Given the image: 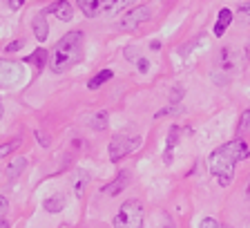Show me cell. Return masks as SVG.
Instances as JSON below:
<instances>
[{"instance_id": "6da1fadb", "label": "cell", "mask_w": 250, "mask_h": 228, "mask_svg": "<svg viewBox=\"0 0 250 228\" xmlns=\"http://www.w3.org/2000/svg\"><path fill=\"white\" fill-rule=\"evenodd\" d=\"M250 157V148L244 139H234L230 143H224L221 148L210 155L208 159V168L214 177H217L219 186H230L232 183V177H234V166L239 161L248 159Z\"/></svg>"}, {"instance_id": "7a4b0ae2", "label": "cell", "mask_w": 250, "mask_h": 228, "mask_svg": "<svg viewBox=\"0 0 250 228\" xmlns=\"http://www.w3.org/2000/svg\"><path fill=\"white\" fill-rule=\"evenodd\" d=\"M81 56H83V34L81 31H69L54 45L49 68H52L54 74H62L72 65H76L81 61Z\"/></svg>"}, {"instance_id": "3957f363", "label": "cell", "mask_w": 250, "mask_h": 228, "mask_svg": "<svg viewBox=\"0 0 250 228\" xmlns=\"http://www.w3.org/2000/svg\"><path fill=\"white\" fill-rule=\"evenodd\" d=\"M114 228H143V206L139 199H127L114 217Z\"/></svg>"}, {"instance_id": "277c9868", "label": "cell", "mask_w": 250, "mask_h": 228, "mask_svg": "<svg viewBox=\"0 0 250 228\" xmlns=\"http://www.w3.org/2000/svg\"><path fill=\"white\" fill-rule=\"evenodd\" d=\"M141 145V137H130V135H114L112 143H109V159L119 161L121 157L130 155Z\"/></svg>"}, {"instance_id": "5b68a950", "label": "cell", "mask_w": 250, "mask_h": 228, "mask_svg": "<svg viewBox=\"0 0 250 228\" xmlns=\"http://www.w3.org/2000/svg\"><path fill=\"white\" fill-rule=\"evenodd\" d=\"M152 18V9L150 7H136V9H127L123 14V18H121V29H136V27L141 25V23H146Z\"/></svg>"}, {"instance_id": "8992f818", "label": "cell", "mask_w": 250, "mask_h": 228, "mask_svg": "<svg viewBox=\"0 0 250 228\" xmlns=\"http://www.w3.org/2000/svg\"><path fill=\"white\" fill-rule=\"evenodd\" d=\"M22 76H25V72H22L21 63L0 61V85H14L22 81Z\"/></svg>"}, {"instance_id": "52a82bcc", "label": "cell", "mask_w": 250, "mask_h": 228, "mask_svg": "<svg viewBox=\"0 0 250 228\" xmlns=\"http://www.w3.org/2000/svg\"><path fill=\"white\" fill-rule=\"evenodd\" d=\"M45 14H54L58 18V21H65L69 23L74 18V7L69 5L67 0H56V2H52V5L45 9Z\"/></svg>"}, {"instance_id": "ba28073f", "label": "cell", "mask_w": 250, "mask_h": 228, "mask_svg": "<svg viewBox=\"0 0 250 228\" xmlns=\"http://www.w3.org/2000/svg\"><path fill=\"white\" fill-rule=\"evenodd\" d=\"M87 183H89L87 170H83V168L74 170V175H72V192H74V197H76V199H83Z\"/></svg>"}, {"instance_id": "9c48e42d", "label": "cell", "mask_w": 250, "mask_h": 228, "mask_svg": "<svg viewBox=\"0 0 250 228\" xmlns=\"http://www.w3.org/2000/svg\"><path fill=\"white\" fill-rule=\"evenodd\" d=\"M130 179H132V172L130 170H121L119 175H116L114 182L107 183V186L103 188V192H105V195H109V197H114V195H119V192L123 190L127 183H130Z\"/></svg>"}, {"instance_id": "30bf717a", "label": "cell", "mask_w": 250, "mask_h": 228, "mask_svg": "<svg viewBox=\"0 0 250 228\" xmlns=\"http://www.w3.org/2000/svg\"><path fill=\"white\" fill-rule=\"evenodd\" d=\"M81 11H83L87 18H96L99 14H103V5L105 0H76Z\"/></svg>"}, {"instance_id": "8fae6325", "label": "cell", "mask_w": 250, "mask_h": 228, "mask_svg": "<svg viewBox=\"0 0 250 228\" xmlns=\"http://www.w3.org/2000/svg\"><path fill=\"white\" fill-rule=\"evenodd\" d=\"M31 27H34V34H36L38 41L45 43L47 41V34H49V25H47L45 11H41V14L34 16V23H31Z\"/></svg>"}, {"instance_id": "7c38bea8", "label": "cell", "mask_w": 250, "mask_h": 228, "mask_svg": "<svg viewBox=\"0 0 250 228\" xmlns=\"http://www.w3.org/2000/svg\"><path fill=\"white\" fill-rule=\"evenodd\" d=\"M132 2H134V0H105L103 14L105 16H116V14H121L123 9H127Z\"/></svg>"}, {"instance_id": "4fadbf2b", "label": "cell", "mask_w": 250, "mask_h": 228, "mask_svg": "<svg viewBox=\"0 0 250 228\" xmlns=\"http://www.w3.org/2000/svg\"><path fill=\"white\" fill-rule=\"evenodd\" d=\"M230 23H232V11H230V9H221V11H219L217 25H214V36H224V31L230 27Z\"/></svg>"}, {"instance_id": "5bb4252c", "label": "cell", "mask_w": 250, "mask_h": 228, "mask_svg": "<svg viewBox=\"0 0 250 228\" xmlns=\"http://www.w3.org/2000/svg\"><path fill=\"white\" fill-rule=\"evenodd\" d=\"M112 76H114V74H112V69H103V72H99L94 78H89V81H87V88L89 90H99L101 85H105Z\"/></svg>"}, {"instance_id": "9a60e30c", "label": "cell", "mask_w": 250, "mask_h": 228, "mask_svg": "<svg viewBox=\"0 0 250 228\" xmlns=\"http://www.w3.org/2000/svg\"><path fill=\"white\" fill-rule=\"evenodd\" d=\"M25 166H27L25 157H16V159L11 161L9 166H7V177H9V179H16V177H18L22 170H25Z\"/></svg>"}, {"instance_id": "2e32d148", "label": "cell", "mask_w": 250, "mask_h": 228, "mask_svg": "<svg viewBox=\"0 0 250 228\" xmlns=\"http://www.w3.org/2000/svg\"><path fill=\"white\" fill-rule=\"evenodd\" d=\"M237 56H234V52L232 49H228V47H226V49H221V58H219V65H221V68L224 69H232V68H237Z\"/></svg>"}, {"instance_id": "e0dca14e", "label": "cell", "mask_w": 250, "mask_h": 228, "mask_svg": "<svg viewBox=\"0 0 250 228\" xmlns=\"http://www.w3.org/2000/svg\"><path fill=\"white\" fill-rule=\"evenodd\" d=\"M65 208V197L62 195H54V197L45 199V210L47 213H61Z\"/></svg>"}, {"instance_id": "ac0fdd59", "label": "cell", "mask_w": 250, "mask_h": 228, "mask_svg": "<svg viewBox=\"0 0 250 228\" xmlns=\"http://www.w3.org/2000/svg\"><path fill=\"white\" fill-rule=\"evenodd\" d=\"M87 125L92 130H105L107 128V112H96L94 116H89Z\"/></svg>"}, {"instance_id": "d6986e66", "label": "cell", "mask_w": 250, "mask_h": 228, "mask_svg": "<svg viewBox=\"0 0 250 228\" xmlns=\"http://www.w3.org/2000/svg\"><path fill=\"white\" fill-rule=\"evenodd\" d=\"M179 141V128L177 125H172L170 128V135H167V143H166V161L172 159V148H174V143Z\"/></svg>"}, {"instance_id": "ffe728a7", "label": "cell", "mask_w": 250, "mask_h": 228, "mask_svg": "<svg viewBox=\"0 0 250 228\" xmlns=\"http://www.w3.org/2000/svg\"><path fill=\"white\" fill-rule=\"evenodd\" d=\"M25 63H31V65H36V68H42V65H45V63H49V61H47V52H45V49H36L31 56H27Z\"/></svg>"}, {"instance_id": "44dd1931", "label": "cell", "mask_w": 250, "mask_h": 228, "mask_svg": "<svg viewBox=\"0 0 250 228\" xmlns=\"http://www.w3.org/2000/svg\"><path fill=\"white\" fill-rule=\"evenodd\" d=\"M18 145H21V139L9 141V143H2V145H0V159H2V157H7L9 152H14L16 148H18Z\"/></svg>"}, {"instance_id": "7402d4cb", "label": "cell", "mask_w": 250, "mask_h": 228, "mask_svg": "<svg viewBox=\"0 0 250 228\" xmlns=\"http://www.w3.org/2000/svg\"><path fill=\"white\" fill-rule=\"evenodd\" d=\"M239 132H246V130H250V110H246L244 114H241V121H239Z\"/></svg>"}, {"instance_id": "603a6c76", "label": "cell", "mask_w": 250, "mask_h": 228, "mask_svg": "<svg viewBox=\"0 0 250 228\" xmlns=\"http://www.w3.org/2000/svg\"><path fill=\"white\" fill-rule=\"evenodd\" d=\"M199 228H221V226H219L217 219H212V217H203V219H201V224H199Z\"/></svg>"}, {"instance_id": "cb8c5ba5", "label": "cell", "mask_w": 250, "mask_h": 228, "mask_svg": "<svg viewBox=\"0 0 250 228\" xmlns=\"http://www.w3.org/2000/svg\"><path fill=\"white\" fill-rule=\"evenodd\" d=\"M7 208H9V202H7L2 195H0V222H5V215H7Z\"/></svg>"}, {"instance_id": "d4e9b609", "label": "cell", "mask_w": 250, "mask_h": 228, "mask_svg": "<svg viewBox=\"0 0 250 228\" xmlns=\"http://www.w3.org/2000/svg\"><path fill=\"white\" fill-rule=\"evenodd\" d=\"M248 18H250V5H241L239 7V21L246 23Z\"/></svg>"}, {"instance_id": "484cf974", "label": "cell", "mask_w": 250, "mask_h": 228, "mask_svg": "<svg viewBox=\"0 0 250 228\" xmlns=\"http://www.w3.org/2000/svg\"><path fill=\"white\" fill-rule=\"evenodd\" d=\"M147 63H150L147 58H139V61H136V68H139V72L146 74L147 69H150V65H147Z\"/></svg>"}, {"instance_id": "4316f807", "label": "cell", "mask_w": 250, "mask_h": 228, "mask_svg": "<svg viewBox=\"0 0 250 228\" xmlns=\"http://www.w3.org/2000/svg\"><path fill=\"white\" fill-rule=\"evenodd\" d=\"M25 5V0H9V9H21V7Z\"/></svg>"}, {"instance_id": "83f0119b", "label": "cell", "mask_w": 250, "mask_h": 228, "mask_svg": "<svg viewBox=\"0 0 250 228\" xmlns=\"http://www.w3.org/2000/svg\"><path fill=\"white\" fill-rule=\"evenodd\" d=\"M22 47V41H14L11 45H7V52H16V49H21Z\"/></svg>"}, {"instance_id": "f1b7e54d", "label": "cell", "mask_w": 250, "mask_h": 228, "mask_svg": "<svg viewBox=\"0 0 250 228\" xmlns=\"http://www.w3.org/2000/svg\"><path fill=\"white\" fill-rule=\"evenodd\" d=\"M150 47H152V49H161V43H159V41H154Z\"/></svg>"}, {"instance_id": "f546056e", "label": "cell", "mask_w": 250, "mask_h": 228, "mask_svg": "<svg viewBox=\"0 0 250 228\" xmlns=\"http://www.w3.org/2000/svg\"><path fill=\"white\" fill-rule=\"evenodd\" d=\"M246 197L250 199V179H248V183H246Z\"/></svg>"}, {"instance_id": "4dcf8cb0", "label": "cell", "mask_w": 250, "mask_h": 228, "mask_svg": "<svg viewBox=\"0 0 250 228\" xmlns=\"http://www.w3.org/2000/svg\"><path fill=\"white\" fill-rule=\"evenodd\" d=\"M0 228H9V224H7V222H0Z\"/></svg>"}, {"instance_id": "1f68e13d", "label": "cell", "mask_w": 250, "mask_h": 228, "mask_svg": "<svg viewBox=\"0 0 250 228\" xmlns=\"http://www.w3.org/2000/svg\"><path fill=\"white\" fill-rule=\"evenodd\" d=\"M163 228H172V224H163Z\"/></svg>"}, {"instance_id": "d6a6232c", "label": "cell", "mask_w": 250, "mask_h": 228, "mask_svg": "<svg viewBox=\"0 0 250 228\" xmlns=\"http://www.w3.org/2000/svg\"><path fill=\"white\" fill-rule=\"evenodd\" d=\"M0 119H2V105H0Z\"/></svg>"}]
</instances>
